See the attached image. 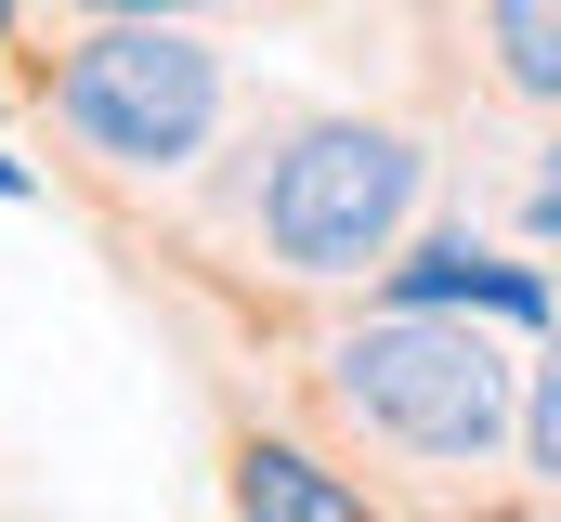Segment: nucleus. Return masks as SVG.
<instances>
[{
	"instance_id": "1",
	"label": "nucleus",
	"mask_w": 561,
	"mask_h": 522,
	"mask_svg": "<svg viewBox=\"0 0 561 522\" xmlns=\"http://www.w3.org/2000/svg\"><path fill=\"white\" fill-rule=\"evenodd\" d=\"M327 405L405 470H483L496 444H523V353L496 314L379 300V327L327 353Z\"/></svg>"
},
{
	"instance_id": "2",
	"label": "nucleus",
	"mask_w": 561,
	"mask_h": 522,
	"mask_svg": "<svg viewBox=\"0 0 561 522\" xmlns=\"http://www.w3.org/2000/svg\"><path fill=\"white\" fill-rule=\"evenodd\" d=\"M53 118L79 157H105L118 183L196 170L236 118V66L196 39V13H92L53 53Z\"/></svg>"
},
{
	"instance_id": "3",
	"label": "nucleus",
	"mask_w": 561,
	"mask_h": 522,
	"mask_svg": "<svg viewBox=\"0 0 561 522\" xmlns=\"http://www.w3.org/2000/svg\"><path fill=\"white\" fill-rule=\"evenodd\" d=\"M419 130L392 118H287L262 183H249V223H262V261L300 274V287H353L419 236Z\"/></svg>"
},
{
	"instance_id": "4",
	"label": "nucleus",
	"mask_w": 561,
	"mask_h": 522,
	"mask_svg": "<svg viewBox=\"0 0 561 522\" xmlns=\"http://www.w3.org/2000/svg\"><path fill=\"white\" fill-rule=\"evenodd\" d=\"M379 300H457V314H496V327H549L561 287L536 261H496L470 223H444V236H405V249L379 261Z\"/></svg>"
},
{
	"instance_id": "5",
	"label": "nucleus",
	"mask_w": 561,
	"mask_h": 522,
	"mask_svg": "<svg viewBox=\"0 0 561 522\" xmlns=\"http://www.w3.org/2000/svg\"><path fill=\"white\" fill-rule=\"evenodd\" d=\"M236 510H249V522H366V484L327 470L313 444L249 431V444H236Z\"/></svg>"
},
{
	"instance_id": "6",
	"label": "nucleus",
	"mask_w": 561,
	"mask_h": 522,
	"mask_svg": "<svg viewBox=\"0 0 561 522\" xmlns=\"http://www.w3.org/2000/svg\"><path fill=\"white\" fill-rule=\"evenodd\" d=\"M483 66H496V92L561 105V0H483Z\"/></svg>"
},
{
	"instance_id": "7",
	"label": "nucleus",
	"mask_w": 561,
	"mask_h": 522,
	"mask_svg": "<svg viewBox=\"0 0 561 522\" xmlns=\"http://www.w3.org/2000/svg\"><path fill=\"white\" fill-rule=\"evenodd\" d=\"M523 470H536V484H561V340L523 366Z\"/></svg>"
},
{
	"instance_id": "8",
	"label": "nucleus",
	"mask_w": 561,
	"mask_h": 522,
	"mask_svg": "<svg viewBox=\"0 0 561 522\" xmlns=\"http://www.w3.org/2000/svg\"><path fill=\"white\" fill-rule=\"evenodd\" d=\"M523 236H549V249H561V130L536 144V183H523Z\"/></svg>"
},
{
	"instance_id": "9",
	"label": "nucleus",
	"mask_w": 561,
	"mask_h": 522,
	"mask_svg": "<svg viewBox=\"0 0 561 522\" xmlns=\"http://www.w3.org/2000/svg\"><path fill=\"white\" fill-rule=\"evenodd\" d=\"M66 13H222V0H66Z\"/></svg>"
},
{
	"instance_id": "10",
	"label": "nucleus",
	"mask_w": 561,
	"mask_h": 522,
	"mask_svg": "<svg viewBox=\"0 0 561 522\" xmlns=\"http://www.w3.org/2000/svg\"><path fill=\"white\" fill-rule=\"evenodd\" d=\"M0 196H39V170H26V157H0Z\"/></svg>"
},
{
	"instance_id": "11",
	"label": "nucleus",
	"mask_w": 561,
	"mask_h": 522,
	"mask_svg": "<svg viewBox=\"0 0 561 522\" xmlns=\"http://www.w3.org/2000/svg\"><path fill=\"white\" fill-rule=\"evenodd\" d=\"M13 13H26V0H0V39H13Z\"/></svg>"
}]
</instances>
